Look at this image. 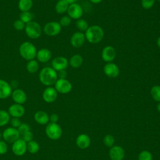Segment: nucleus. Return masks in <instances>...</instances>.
<instances>
[{"instance_id":"2eb2a0df","label":"nucleus","mask_w":160,"mask_h":160,"mask_svg":"<svg viewBox=\"0 0 160 160\" xmlns=\"http://www.w3.org/2000/svg\"><path fill=\"white\" fill-rule=\"evenodd\" d=\"M85 35L82 32H74L70 39V42L72 47L79 48L81 47L85 42Z\"/></svg>"},{"instance_id":"ea45409f","label":"nucleus","mask_w":160,"mask_h":160,"mask_svg":"<svg viewBox=\"0 0 160 160\" xmlns=\"http://www.w3.org/2000/svg\"><path fill=\"white\" fill-rule=\"evenodd\" d=\"M11 124L12 127L18 129L19 127V126L21 124V122L20 119H19V118H13L11 120Z\"/></svg>"},{"instance_id":"a878e982","label":"nucleus","mask_w":160,"mask_h":160,"mask_svg":"<svg viewBox=\"0 0 160 160\" xmlns=\"http://www.w3.org/2000/svg\"><path fill=\"white\" fill-rule=\"evenodd\" d=\"M26 69L27 71L31 74L36 72L39 69V63L38 61L34 59L28 61L26 64Z\"/></svg>"},{"instance_id":"e433bc0d","label":"nucleus","mask_w":160,"mask_h":160,"mask_svg":"<svg viewBox=\"0 0 160 160\" xmlns=\"http://www.w3.org/2000/svg\"><path fill=\"white\" fill-rule=\"evenodd\" d=\"M18 130L20 134L22 135L25 132L30 131V126L27 123H21V124L18 128Z\"/></svg>"},{"instance_id":"37998d69","label":"nucleus","mask_w":160,"mask_h":160,"mask_svg":"<svg viewBox=\"0 0 160 160\" xmlns=\"http://www.w3.org/2000/svg\"><path fill=\"white\" fill-rule=\"evenodd\" d=\"M69 4H74V3H76V2L78 1V0H66Z\"/></svg>"},{"instance_id":"ddd939ff","label":"nucleus","mask_w":160,"mask_h":160,"mask_svg":"<svg viewBox=\"0 0 160 160\" xmlns=\"http://www.w3.org/2000/svg\"><path fill=\"white\" fill-rule=\"evenodd\" d=\"M116 55V50L111 46H106L102 50V59L106 62H111L113 61L115 59Z\"/></svg>"},{"instance_id":"72a5a7b5","label":"nucleus","mask_w":160,"mask_h":160,"mask_svg":"<svg viewBox=\"0 0 160 160\" xmlns=\"http://www.w3.org/2000/svg\"><path fill=\"white\" fill-rule=\"evenodd\" d=\"M59 22L61 26V27L68 26L71 22V18H70L68 16H64L61 18Z\"/></svg>"},{"instance_id":"473e14b6","label":"nucleus","mask_w":160,"mask_h":160,"mask_svg":"<svg viewBox=\"0 0 160 160\" xmlns=\"http://www.w3.org/2000/svg\"><path fill=\"white\" fill-rule=\"evenodd\" d=\"M25 26H26V24L20 19H17L13 23L14 28L18 31H21L22 29H24Z\"/></svg>"},{"instance_id":"c756f323","label":"nucleus","mask_w":160,"mask_h":160,"mask_svg":"<svg viewBox=\"0 0 160 160\" xmlns=\"http://www.w3.org/2000/svg\"><path fill=\"white\" fill-rule=\"evenodd\" d=\"M76 28L81 31H86L87 29L89 28V25L88 22L82 18H80L77 20L76 22Z\"/></svg>"},{"instance_id":"2f4dec72","label":"nucleus","mask_w":160,"mask_h":160,"mask_svg":"<svg viewBox=\"0 0 160 160\" xmlns=\"http://www.w3.org/2000/svg\"><path fill=\"white\" fill-rule=\"evenodd\" d=\"M156 0H141V4L144 9H149L154 5Z\"/></svg>"},{"instance_id":"7ed1b4c3","label":"nucleus","mask_w":160,"mask_h":160,"mask_svg":"<svg viewBox=\"0 0 160 160\" xmlns=\"http://www.w3.org/2000/svg\"><path fill=\"white\" fill-rule=\"evenodd\" d=\"M19 51L21 56L27 61L34 59L37 53L36 46L29 41L22 42L19 46Z\"/></svg>"},{"instance_id":"58836bf2","label":"nucleus","mask_w":160,"mask_h":160,"mask_svg":"<svg viewBox=\"0 0 160 160\" xmlns=\"http://www.w3.org/2000/svg\"><path fill=\"white\" fill-rule=\"evenodd\" d=\"M8 145L6 141L0 140V154H4L8 151Z\"/></svg>"},{"instance_id":"0eeeda50","label":"nucleus","mask_w":160,"mask_h":160,"mask_svg":"<svg viewBox=\"0 0 160 160\" xmlns=\"http://www.w3.org/2000/svg\"><path fill=\"white\" fill-rule=\"evenodd\" d=\"M54 88L58 92L67 94L71 91L72 84L66 79H58L54 84Z\"/></svg>"},{"instance_id":"c9c22d12","label":"nucleus","mask_w":160,"mask_h":160,"mask_svg":"<svg viewBox=\"0 0 160 160\" xmlns=\"http://www.w3.org/2000/svg\"><path fill=\"white\" fill-rule=\"evenodd\" d=\"M104 142L106 146H108V147H111L114 144V138L110 135V134H108L106 135L104 138Z\"/></svg>"},{"instance_id":"09e8293b","label":"nucleus","mask_w":160,"mask_h":160,"mask_svg":"<svg viewBox=\"0 0 160 160\" xmlns=\"http://www.w3.org/2000/svg\"><path fill=\"white\" fill-rule=\"evenodd\" d=\"M156 1H158V2H160V0H156Z\"/></svg>"},{"instance_id":"423d86ee","label":"nucleus","mask_w":160,"mask_h":160,"mask_svg":"<svg viewBox=\"0 0 160 160\" xmlns=\"http://www.w3.org/2000/svg\"><path fill=\"white\" fill-rule=\"evenodd\" d=\"M61 31V26L59 22L51 21L47 22L44 28L43 32L47 36H55L59 34Z\"/></svg>"},{"instance_id":"dca6fc26","label":"nucleus","mask_w":160,"mask_h":160,"mask_svg":"<svg viewBox=\"0 0 160 160\" xmlns=\"http://www.w3.org/2000/svg\"><path fill=\"white\" fill-rule=\"evenodd\" d=\"M11 96L13 101L16 104H23L27 100V95L26 92L21 89H16L12 91Z\"/></svg>"},{"instance_id":"aec40b11","label":"nucleus","mask_w":160,"mask_h":160,"mask_svg":"<svg viewBox=\"0 0 160 160\" xmlns=\"http://www.w3.org/2000/svg\"><path fill=\"white\" fill-rule=\"evenodd\" d=\"M109 156L112 160H122L124 156V152L122 148L114 146L109 151Z\"/></svg>"},{"instance_id":"39448f33","label":"nucleus","mask_w":160,"mask_h":160,"mask_svg":"<svg viewBox=\"0 0 160 160\" xmlns=\"http://www.w3.org/2000/svg\"><path fill=\"white\" fill-rule=\"evenodd\" d=\"M45 131L48 137L52 140L58 139L62 134L61 128L57 123H49L47 125Z\"/></svg>"},{"instance_id":"4c0bfd02","label":"nucleus","mask_w":160,"mask_h":160,"mask_svg":"<svg viewBox=\"0 0 160 160\" xmlns=\"http://www.w3.org/2000/svg\"><path fill=\"white\" fill-rule=\"evenodd\" d=\"M33 134L31 131H29L22 135V139L26 142H28L32 140H33Z\"/></svg>"},{"instance_id":"f8f14e48","label":"nucleus","mask_w":160,"mask_h":160,"mask_svg":"<svg viewBox=\"0 0 160 160\" xmlns=\"http://www.w3.org/2000/svg\"><path fill=\"white\" fill-rule=\"evenodd\" d=\"M103 71L105 75L109 78H115L118 77L119 74V69L118 66L112 62H107L104 65Z\"/></svg>"},{"instance_id":"f03ea898","label":"nucleus","mask_w":160,"mask_h":160,"mask_svg":"<svg viewBox=\"0 0 160 160\" xmlns=\"http://www.w3.org/2000/svg\"><path fill=\"white\" fill-rule=\"evenodd\" d=\"M84 35L89 42L91 44H97L102 40L104 32L101 26L98 25H92L89 26L85 31Z\"/></svg>"},{"instance_id":"4be33fe9","label":"nucleus","mask_w":160,"mask_h":160,"mask_svg":"<svg viewBox=\"0 0 160 160\" xmlns=\"http://www.w3.org/2000/svg\"><path fill=\"white\" fill-rule=\"evenodd\" d=\"M89 144L90 139L86 134H80L76 139V144L80 148L85 149L89 146Z\"/></svg>"},{"instance_id":"79ce46f5","label":"nucleus","mask_w":160,"mask_h":160,"mask_svg":"<svg viewBox=\"0 0 160 160\" xmlns=\"http://www.w3.org/2000/svg\"><path fill=\"white\" fill-rule=\"evenodd\" d=\"M59 117L58 116V114L53 113L50 116H49V120L51 121V122H53V123H56L57 121H58Z\"/></svg>"},{"instance_id":"a18cd8bd","label":"nucleus","mask_w":160,"mask_h":160,"mask_svg":"<svg viewBox=\"0 0 160 160\" xmlns=\"http://www.w3.org/2000/svg\"><path fill=\"white\" fill-rule=\"evenodd\" d=\"M156 44H157L158 46L160 48V36H159V38H158L157 41H156Z\"/></svg>"},{"instance_id":"9b49d317","label":"nucleus","mask_w":160,"mask_h":160,"mask_svg":"<svg viewBox=\"0 0 160 160\" xmlns=\"http://www.w3.org/2000/svg\"><path fill=\"white\" fill-rule=\"evenodd\" d=\"M69 64L68 59L63 56H58L54 58L51 62L52 68L56 71H59L61 70L66 69Z\"/></svg>"},{"instance_id":"f704fd0d","label":"nucleus","mask_w":160,"mask_h":160,"mask_svg":"<svg viewBox=\"0 0 160 160\" xmlns=\"http://www.w3.org/2000/svg\"><path fill=\"white\" fill-rule=\"evenodd\" d=\"M139 160H152V155L149 152L143 151L139 155Z\"/></svg>"},{"instance_id":"bb28decb","label":"nucleus","mask_w":160,"mask_h":160,"mask_svg":"<svg viewBox=\"0 0 160 160\" xmlns=\"http://www.w3.org/2000/svg\"><path fill=\"white\" fill-rule=\"evenodd\" d=\"M10 121V114L5 110H0V127L7 124Z\"/></svg>"},{"instance_id":"20e7f679","label":"nucleus","mask_w":160,"mask_h":160,"mask_svg":"<svg viewBox=\"0 0 160 160\" xmlns=\"http://www.w3.org/2000/svg\"><path fill=\"white\" fill-rule=\"evenodd\" d=\"M26 35L31 39H38L42 33V28L41 25L36 21H31L26 24L24 28Z\"/></svg>"},{"instance_id":"7c9ffc66","label":"nucleus","mask_w":160,"mask_h":160,"mask_svg":"<svg viewBox=\"0 0 160 160\" xmlns=\"http://www.w3.org/2000/svg\"><path fill=\"white\" fill-rule=\"evenodd\" d=\"M32 18H33V15L29 11L22 12L20 14V19L25 24H27L32 21Z\"/></svg>"},{"instance_id":"5701e85b","label":"nucleus","mask_w":160,"mask_h":160,"mask_svg":"<svg viewBox=\"0 0 160 160\" xmlns=\"http://www.w3.org/2000/svg\"><path fill=\"white\" fill-rule=\"evenodd\" d=\"M69 4L66 0H59L55 5V11L58 14H63L67 12Z\"/></svg>"},{"instance_id":"c85d7f7f","label":"nucleus","mask_w":160,"mask_h":160,"mask_svg":"<svg viewBox=\"0 0 160 160\" xmlns=\"http://www.w3.org/2000/svg\"><path fill=\"white\" fill-rule=\"evenodd\" d=\"M150 93L154 100L160 102V86L155 85L152 86L151 89Z\"/></svg>"},{"instance_id":"b1692460","label":"nucleus","mask_w":160,"mask_h":160,"mask_svg":"<svg viewBox=\"0 0 160 160\" xmlns=\"http://www.w3.org/2000/svg\"><path fill=\"white\" fill-rule=\"evenodd\" d=\"M83 62V58L79 54H74L71 57L69 64L73 68H79Z\"/></svg>"},{"instance_id":"4468645a","label":"nucleus","mask_w":160,"mask_h":160,"mask_svg":"<svg viewBox=\"0 0 160 160\" xmlns=\"http://www.w3.org/2000/svg\"><path fill=\"white\" fill-rule=\"evenodd\" d=\"M58 97V92L56 89L51 86H48L42 92L43 100L48 102L51 103L56 101Z\"/></svg>"},{"instance_id":"a211bd4d","label":"nucleus","mask_w":160,"mask_h":160,"mask_svg":"<svg viewBox=\"0 0 160 160\" xmlns=\"http://www.w3.org/2000/svg\"><path fill=\"white\" fill-rule=\"evenodd\" d=\"M12 88L10 84L5 80L0 79V99H6L12 93Z\"/></svg>"},{"instance_id":"f257e3e1","label":"nucleus","mask_w":160,"mask_h":160,"mask_svg":"<svg viewBox=\"0 0 160 160\" xmlns=\"http://www.w3.org/2000/svg\"><path fill=\"white\" fill-rule=\"evenodd\" d=\"M58 79L57 71L52 67H45L42 68L39 74L40 82L46 86H51L54 84Z\"/></svg>"},{"instance_id":"de8ad7c7","label":"nucleus","mask_w":160,"mask_h":160,"mask_svg":"<svg viewBox=\"0 0 160 160\" xmlns=\"http://www.w3.org/2000/svg\"><path fill=\"white\" fill-rule=\"evenodd\" d=\"M1 131H0V139H1Z\"/></svg>"},{"instance_id":"cd10ccee","label":"nucleus","mask_w":160,"mask_h":160,"mask_svg":"<svg viewBox=\"0 0 160 160\" xmlns=\"http://www.w3.org/2000/svg\"><path fill=\"white\" fill-rule=\"evenodd\" d=\"M27 150L31 154H35L39 151V145L36 141L32 140L27 142Z\"/></svg>"},{"instance_id":"9d476101","label":"nucleus","mask_w":160,"mask_h":160,"mask_svg":"<svg viewBox=\"0 0 160 160\" xmlns=\"http://www.w3.org/2000/svg\"><path fill=\"white\" fill-rule=\"evenodd\" d=\"M68 16L73 19H79L83 15V10L82 7L78 3L69 4L67 11Z\"/></svg>"},{"instance_id":"6e6552de","label":"nucleus","mask_w":160,"mask_h":160,"mask_svg":"<svg viewBox=\"0 0 160 160\" xmlns=\"http://www.w3.org/2000/svg\"><path fill=\"white\" fill-rule=\"evenodd\" d=\"M20 133L17 128L9 127L6 128L2 132V138L5 141L13 143L19 139Z\"/></svg>"},{"instance_id":"412c9836","label":"nucleus","mask_w":160,"mask_h":160,"mask_svg":"<svg viewBox=\"0 0 160 160\" xmlns=\"http://www.w3.org/2000/svg\"><path fill=\"white\" fill-rule=\"evenodd\" d=\"M34 120L39 124H46L49 121V116L48 113L43 111H37L34 116Z\"/></svg>"},{"instance_id":"1a4fd4ad","label":"nucleus","mask_w":160,"mask_h":160,"mask_svg":"<svg viewBox=\"0 0 160 160\" xmlns=\"http://www.w3.org/2000/svg\"><path fill=\"white\" fill-rule=\"evenodd\" d=\"M27 151V142H26L22 139H18L12 143V151L18 156H21L25 154Z\"/></svg>"},{"instance_id":"a19ab883","label":"nucleus","mask_w":160,"mask_h":160,"mask_svg":"<svg viewBox=\"0 0 160 160\" xmlns=\"http://www.w3.org/2000/svg\"><path fill=\"white\" fill-rule=\"evenodd\" d=\"M57 74H58V78H59V79H66L67 76V72L66 69L59 71H58Z\"/></svg>"},{"instance_id":"f3484780","label":"nucleus","mask_w":160,"mask_h":160,"mask_svg":"<svg viewBox=\"0 0 160 160\" xmlns=\"http://www.w3.org/2000/svg\"><path fill=\"white\" fill-rule=\"evenodd\" d=\"M8 112L12 117L19 118L24 114L25 109L22 104L14 103L9 106Z\"/></svg>"},{"instance_id":"49530a36","label":"nucleus","mask_w":160,"mask_h":160,"mask_svg":"<svg viewBox=\"0 0 160 160\" xmlns=\"http://www.w3.org/2000/svg\"><path fill=\"white\" fill-rule=\"evenodd\" d=\"M157 109H158V111H159V112H160V102H159V104H158V106H157Z\"/></svg>"},{"instance_id":"393cba45","label":"nucleus","mask_w":160,"mask_h":160,"mask_svg":"<svg viewBox=\"0 0 160 160\" xmlns=\"http://www.w3.org/2000/svg\"><path fill=\"white\" fill-rule=\"evenodd\" d=\"M32 5V0H19L18 2V8L21 12L29 11Z\"/></svg>"},{"instance_id":"6ab92c4d","label":"nucleus","mask_w":160,"mask_h":160,"mask_svg":"<svg viewBox=\"0 0 160 160\" xmlns=\"http://www.w3.org/2000/svg\"><path fill=\"white\" fill-rule=\"evenodd\" d=\"M36 57L39 62L44 63L48 62L51 59L52 53L48 49L41 48L37 51Z\"/></svg>"},{"instance_id":"c03bdc74","label":"nucleus","mask_w":160,"mask_h":160,"mask_svg":"<svg viewBox=\"0 0 160 160\" xmlns=\"http://www.w3.org/2000/svg\"><path fill=\"white\" fill-rule=\"evenodd\" d=\"M91 2L94 3V4H99L100 3L102 0H89Z\"/></svg>"}]
</instances>
